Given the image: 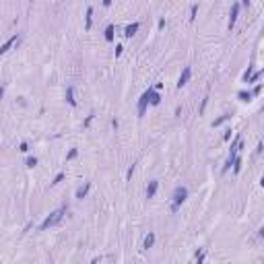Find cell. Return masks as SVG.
Masks as SVG:
<instances>
[{"label":"cell","instance_id":"7c38bea8","mask_svg":"<svg viewBox=\"0 0 264 264\" xmlns=\"http://www.w3.org/2000/svg\"><path fill=\"white\" fill-rule=\"evenodd\" d=\"M91 17H93V6H87V17H85V29H87V31L91 29V23H93V19H91Z\"/></svg>","mask_w":264,"mask_h":264},{"label":"cell","instance_id":"6da1fadb","mask_svg":"<svg viewBox=\"0 0 264 264\" xmlns=\"http://www.w3.org/2000/svg\"><path fill=\"white\" fill-rule=\"evenodd\" d=\"M186 198H188V188L186 186H178V188L173 190V202H171V213H178L179 206L186 202Z\"/></svg>","mask_w":264,"mask_h":264},{"label":"cell","instance_id":"d6986e66","mask_svg":"<svg viewBox=\"0 0 264 264\" xmlns=\"http://www.w3.org/2000/svg\"><path fill=\"white\" fill-rule=\"evenodd\" d=\"M239 169H241V159H235V163H233V173H239Z\"/></svg>","mask_w":264,"mask_h":264},{"label":"cell","instance_id":"ba28073f","mask_svg":"<svg viewBox=\"0 0 264 264\" xmlns=\"http://www.w3.org/2000/svg\"><path fill=\"white\" fill-rule=\"evenodd\" d=\"M89 190H91V182H85V186H80L79 190H76V198H85L87 194H89Z\"/></svg>","mask_w":264,"mask_h":264},{"label":"cell","instance_id":"f1b7e54d","mask_svg":"<svg viewBox=\"0 0 264 264\" xmlns=\"http://www.w3.org/2000/svg\"><path fill=\"white\" fill-rule=\"evenodd\" d=\"M99 260L101 258H93V260H91V264H99Z\"/></svg>","mask_w":264,"mask_h":264},{"label":"cell","instance_id":"4316f807","mask_svg":"<svg viewBox=\"0 0 264 264\" xmlns=\"http://www.w3.org/2000/svg\"><path fill=\"white\" fill-rule=\"evenodd\" d=\"M91 120H93V114H91V116H87V120H85V126H89V124H91Z\"/></svg>","mask_w":264,"mask_h":264},{"label":"cell","instance_id":"cb8c5ba5","mask_svg":"<svg viewBox=\"0 0 264 264\" xmlns=\"http://www.w3.org/2000/svg\"><path fill=\"white\" fill-rule=\"evenodd\" d=\"M19 151H21V153H27V151H29V145H27V142H21Z\"/></svg>","mask_w":264,"mask_h":264},{"label":"cell","instance_id":"3957f363","mask_svg":"<svg viewBox=\"0 0 264 264\" xmlns=\"http://www.w3.org/2000/svg\"><path fill=\"white\" fill-rule=\"evenodd\" d=\"M151 103V99H149V91H145V93L140 95V99H138V118H142L145 116V111H147V105Z\"/></svg>","mask_w":264,"mask_h":264},{"label":"cell","instance_id":"9c48e42d","mask_svg":"<svg viewBox=\"0 0 264 264\" xmlns=\"http://www.w3.org/2000/svg\"><path fill=\"white\" fill-rule=\"evenodd\" d=\"M66 101L72 107H76V99H75V87H66Z\"/></svg>","mask_w":264,"mask_h":264},{"label":"cell","instance_id":"277c9868","mask_svg":"<svg viewBox=\"0 0 264 264\" xmlns=\"http://www.w3.org/2000/svg\"><path fill=\"white\" fill-rule=\"evenodd\" d=\"M190 76H192V68H190V66H186V68L182 70V75H179V79H178V89H182L184 85H188Z\"/></svg>","mask_w":264,"mask_h":264},{"label":"cell","instance_id":"5b68a950","mask_svg":"<svg viewBox=\"0 0 264 264\" xmlns=\"http://www.w3.org/2000/svg\"><path fill=\"white\" fill-rule=\"evenodd\" d=\"M237 15H239V4L235 2V4H233V8H231V15H229V23H227V27H229V29H233V27H235Z\"/></svg>","mask_w":264,"mask_h":264},{"label":"cell","instance_id":"7a4b0ae2","mask_svg":"<svg viewBox=\"0 0 264 264\" xmlns=\"http://www.w3.org/2000/svg\"><path fill=\"white\" fill-rule=\"evenodd\" d=\"M64 215H66V209H58V210H54V213H52L50 217H48V219L41 223L39 229H41V231H45V229H50V227H54V225H58L60 221L64 219Z\"/></svg>","mask_w":264,"mask_h":264},{"label":"cell","instance_id":"8992f818","mask_svg":"<svg viewBox=\"0 0 264 264\" xmlns=\"http://www.w3.org/2000/svg\"><path fill=\"white\" fill-rule=\"evenodd\" d=\"M19 41H21V35H13V37H10V39L6 41L4 45H2V50H0V54H6V52H8V50H10V48H13L15 44H19Z\"/></svg>","mask_w":264,"mask_h":264},{"label":"cell","instance_id":"7402d4cb","mask_svg":"<svg viewBox=\"0 0 264 264\" xmlns=\"http://www.w3.org/2000/svg\"><path fill=\"white\" fill-rule=\"evenodd\" d=\"M62 179H64V173H58V175H56V178H54V182H52V184H60V182H62Z\"/></svg>","mask_w":264,"mask_h":264},{"label":"cell","instance_id":"8fae6325","mask_svg":"<svg viewBox=\"0 0 264 264\" xmlns=\"http://www.w3.org/2000/svg\"><path fill=\"white\" fill-rule=\"evenodd\" d=\"M153 246H155V233H153V231H149V235H147L145 241H142V248L149 250V248H153Z\"/></svg>","mask_w":264,"mask_h":264},{"label":"cell","instance_id":"e0dca14e","mask_svg":"<svg viewBox=\"0 0 264 264\" xmlns=\"http://www.w3.org/2000/svg\"><path fill=\"white\" fill-rule=\"evenodd\" d=\"M25 165H27V167H29V169H33L35 165H37V159H35V157H29V159L25 161Z\"/></svg>","mask_w":264,"mask_h":264},{"label":"cell","instance_id":"603a6c76","mask_svg":"<svg viewBox=\"0 0 264 264\" xmlns=\"http://www.w3.org/2000/svg\"><path fill=\"white\" fill-rule=\"evenodd\" d=\"M132 173H134V165H130V167H128V171H126V179L132 178Z\"/></svg>","mask_w":264,"mask_h":264},{"label":"cell","instance_id":"4fadbf2b","mask_svg":"<svg viewBox=\"0 0 264 264\" xmlns=\"http://www.w3.org/2000/svg\"><path fill=\"white\" fill-rule=\"evenodd\" d=\"M138 27H140L138 23H132V25H128V27H126V33H124V35H126V37H132V35L138 31Z\"/></svg>","mask_w":264,"mask_h":264},{"label":"cell","instance_id":"2e32d148","mask_svg":"<svg viewBox=\"0 0 264 264\" xmlns=\"http://www.w3.org/2000/svg\"><path fill=\"white\" fill-rule=\"evenodd\" d=\"M231 118V116L229 114H225V116H221V118L219 120H215V122H213V126H221V124H223V122H225V120H229Z\"/></svg>","mask_w":264,"mask_h":264},{"label":"cell","instance_id":"83f0119b","mask_svg":"<svg viewBox=\"0 0 264 264\" xmlns=\"http://www.w3.org/2000/svg\"><path fill=\"white\" fill-rule=\"evenodd\" d=\"M258 235H260V237H264V225H262V227H260V231H258Z\"/></svg>","mask_w":264,"mask_h":264},{"label":"cell","instance_id":"44dd1931","mask_svg":"<svg viewBox=\"0 0 264 264\" xmlns=\"http://www.w3.org/2000/svg\"><path fill=\"white\" fill-rule=\"evenodd\" d=\"M204 258H206V252L202 250V252H200V254L196 256V264H202V262H204Z\"/></svg>","mask_w":264,"mask_h":264},{"label":"cell","instance_id":"52a82bcc","mask_svg":"<svg viewBox=\"0 0 264 264\" xmlns=\"http://www.w3.org/2000/svg\"><path fill=\"white\" fill-rule=\"evenodd\" d=\"M157 188H159V182H157V179H151L149 186H147V198H153V196L157 194Z\"/></svg>","mask_w":264,"mask_h":264},{"label":"cell","instance_id":"d4e9b609","mask_svg":"<svg viewBox=\"0 0 264 264\" xmlns=\"http://www.w3.org/2000/svg\"><path fill=\"white\" fill-rule=\"evenodd\" d=\"M206 103H209V97H204V99H202V105H200V111H204V110H206Z\"/></svg>","mask_w":264,"mask_h":264},{"label":"cell","instance_id":"ac0fdd59","mask_svg":"<svg viewBox=\"0 0 264 264\" xmlns=\"http://www.w3.org/2000/svg\"><path fill=\"white\" fill-rule=\"evenodd\" d=\"M196 13H198V4H192V8H190V21L196 19Z\"/></svg>","mask_w":264,"mask_h":264},{"label":"cell","instance_id":"ffe728a7","mask_svg":"<svg viewBox=\"0 0 264 264\" xmlns=\"http://www.w3.org/2000/svg\"><path fill=\"white\" fill-rule=\"evenodd\" d=\"M76 155H79V151H76V149H70V151H68V155H66V161H70V159H75Z\"/></svg>","mask_w":264,"mask_h":264},{"label":"cell","instance_id":"f546056e","mask_svg":"<svg viewBox=\"0 0 264 264\" xmlns=\"http://www.w3.org/2000/svg\"><path fill=\"white\" fill-rule=\"evenodd\" d=\"M260 186H262V188H264V175H262V179H260Z\"/></svg>","mask_w":264,"mask_h":264},{"label":"cell","instance_id":"9a60e30c","mask_svg":"<svg viewBox=\"0 0 264 264\" xmlns=\"http://www.w3.org/2000/svg\"><path fill=\"white\" fill-rule=\"evenodd\" d=\"M105 39L107 41L114 39V25H107V29H105Z\"/></svg>","mask_w":264,"mask_h":264},{"label":"cell","instance_id":"484cf974","mask_svg":"<svg viewBox=\"0 0 264 264\" xmlns=\"http://www.w3.org/2000/svg\"><path fill=\"white\" fill-rule=\"evenodd\" d=\"M122 50H124L122 45H116V56H120V54H122Z\"/></svg>","mask_w":264,"mask_h":264},{"label":"cell","instance_id":"30bf717a","mask_svg":"<svg viewBox=\"0 0 264 264\" xmlns=\"http://www.w3.org/2000/svg\"><path fill=\"white\" fill-rule=\"evenodd\" d=\"M149 99H151V105H159L161 103V95L155 89H149Z\"/></svg>","mask_w":264,"mask_h":264},{"label":"cell","instance_id":"5bb4252c","mask_svg":"<svg viewBox=\"0 0 264 264\" xmlns=\"http://www.w3.org/2000/svg\"><path fill=\"white\" fill-rule=\"evenodd\" d=\"M252 95H254V93H250V91H248V93H246V91H239L237 97H239L241 101H250V99H252Z\"/></svg>","mask_w":264,"mask_h":264}]
</instances>
